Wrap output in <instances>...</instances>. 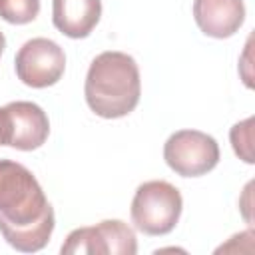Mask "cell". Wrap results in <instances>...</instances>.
<instances>
[{"mask_svg": "<svg viewBox=\"0 0 255 255\" xmlns=\"http://www.w3.org/2000/svg\"><path fill=\"white\" fill-rule=\"evenodd\" d=\"M4 48H6V38H4V34L0 32V56H2V52H4Z\"/></svg>", "mask_w": 255, "mask_h": 255, "instance_id": "cell-13", "label": "cell"}, {"mask_svg": "<svg viewBox=\"0 0 255 255\" xmlns=\"http://www.w3.org/2000/svg\"><path fill=\"white\" fill-rule=\"evenodd\" d=\"M10 131H8V114L4 108H0V145H8Z\"/></svg>", "mask_w": 255, "mask_h": 255, "instance_id": "cell-12", "label": "cell"}, {"mask_svg": "<svg viewBox=\"0 0 255 255\" xmlns=\"http://www.w3.org/2000/svg\"><path fill=\"white\" fill-rule=\"evenodd\" d=\"M8 114V145L20 151H32L46 143L50 122L46 112L34 102H10L4 106Z\"/></svg>", "mask_w": 255, "mask_h": 255, "instance_id": "cell-7", "label": "cell"}, {"mask_svg": "<svg viewBox=\"0 0 255 255\" xmlns=\"http://www.w3.org/2000/svg\"><path fill=\"white\" fill-rule=\"evenodd\" d=\"M253 118H247L239 124H235L229 131L231 137V145L233 151L239 155V159H243L245 163H253Z\"/></svg>", "mask_w": 255, "mask_h": 255, "instance_id": "cell-11", "label": "cell"}, {"mask_svg": "<svg viewBox=\"0 0 255 255\" xmlns=\"http://www.w3.org/2000/svg\"><path fill=\"white\" fill-rule=\"evenodd\" d=\"M193 20L209 38H229L245 22L243 0H193Z\"/></svg>", "mask_w": 255, "mask_h": 255, "instance_id": "cell-8", "label": "cell"}, {"mask_svg": "<svg viewBox=\"0 0 255 255\" xmlns=\"http://www.w3.org/2000/svg\"><path fill=\"white\" fill-rule=\"evenodd\" d=\"M84 96L88 108L104 118L118 120L135 110L141 96L139 68L126 52L98 54L86 74Z\"/></svg>", "mask_w": 255, "mask_h": 255, "instance_id": "cell-1", "label": "cell"}, {"mask_svg": "<svg viewBox=\"0 0 255 255\" xmlns=\"http://www.w3.org/2000/svg\"><path fill=\"white\" fill-rule=\"evenodd\" d=\"M60 251L62 255H135L137 239L133 229L122 219H104L96 225L78 227L70 231Z\"/></svg>", "mask_w": 255, "mask_h": 255, "instance_id": "cell-5", "label": "cell"}, {"mask_svg": "<svg viewBox=\"0 0 255 255\" xmlns=\"http://www.w3.org/2000/svg\"><path fill=\"white\" fill-rule=\"evenodd\" d=\"M40 14V0H2L0 18L8 24H30Z\"/></svg>", "mask_w": 255, "mask_h": 255, "instance_id": "cell-10", "label": "cell"}, {"mask_svg": "<svg viewBox=\"0 0 255 255\" xmlns=\"http://www.w3.org/2000/svg\"><path fill=\"white\" fill-rule=\"evenodd\" d=\"M0 2H2V0H0Z\"/></svg>", "mask_w": 255, "mask_h": 255, "instance_id": "cell-14", "label": "cell"}, {"mask_svg": "<svg viewBox=\"0 0 255 255\" xmlns=\"http://www.w3.org/2000/svg\"><path fill=\"white\" fill-rule=\"evenodd\" d=\"M183 209L181 193L163 179H151L137 185L129 215L137 231L145 235H167L175 229Z\"/></svg>", "mask_w": 255, "mask_h": 255, "instance_id": "cell-3", "label": "cell"}, {"mask_svg": "<svg viewBox=\"0 0 255 255\" xmlns=\"http://www.w3.org/2000/svg\"><path fill=\"white\" fill-rule=\"evenodd\" d=\"M54 215L34 173L12 159H0V229L38 223Z\"/></svg>", "mask_w": 255, "mask_h": 255, "instance_id": "cell-2", "label": "cell"}, {"mask_svg": "<svg viewBox=\"0 0 255 255\" xmlns=\"http://www.w3.org/2000/svg\"><path fill=\"white\" fill-rule=\"evenodd\" d=\"M102 18V0H52V22L68 38H88Z\"/></svg>", "mask_w": 255, "mask_h": 255, "instance_id": "cell-9", "label": "cell"}, {"mask_svg": "<svg viewBox=\"0 0 255 255\" xmlns=\"http://www.w3.org/2000/svg\"><path fill=\"white\" fill-rule=\"evenodd\" d=\"M14 70L22 84L42 90L60 82L66 70V54L50 38H32L16 52Z\"/></svg>", "mask_w": 255, "mask_h": 255, "instance_id": "cell-6", "label": "cell"}, {"mask_svg": "<svg viewBox=\"0 0 255 255\" xmlns=\"http://www.w3.org/2000/svg\"><path fill=\"white\" fill-rule=\"evenodd\" d=\"M163 159L181 177H199L219 163L215 137L199 129H179L163 145Z\"/></svg>", "mask_w": 255, "mask_h": 255, "instance_id": "cell-4", "label": "cell"}]
</instances>
